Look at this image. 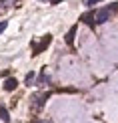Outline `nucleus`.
<instances>
[{"label": "nucleus", "mask_w": 118, "mask_h": 123, "mask_svg": "<svg viewBox=\"0 0 118 123\" xmlns=\"http://www.w3.org/2000/svg\"><path fill=\"white\" fill-rule=\"evenodd\" d=\"M52 43V34H46V37H42V40L36 44V43H32V55H40L42 50L48 47V44Z\"/></svg>", "instance_id": "nucleus-1"}, {"label": "nucleus", "mask_w": 118, "mask_h": 123, "mask_svg": "<svg viewBox=\"0 0 118 123\" xmlns=\"http://www.w3.org/2000/svg\"><path fill=\"white\" fill-rule=\"evenodd\" d=\"M106 20H110V8H102L96 12V24H104Z\"/></svg>", "instance_id": "nucleus-2"}, {"label": "nucleus", "mask_w": 118, "mask_h": 123, "mask_svg": "<svg viewBox=\"0 0 118 123\" xmlns=\"http://www.w3.org/2000/svg\"><path fill=\"white\" fill-rule=\"evenodd\" d=\"M80 20L84 24H88V26H94V24H96V12H84L80 16Z\"/></svg>", "instance_id": "nucleus-3"}, {"label": "nucleus", "mask_w": 118, "mask_h": 123, "mask_svg": "<svg viewBox=\"0 0 118 123\" xmlns=\"http://www.w3.org/2000/svg\"><path fill=\"white\" fill-rule=\"evenodd\" d=\"M16 87H18V81L14 79V77H8V79L4 81V91H6V93H12Z\"/></svg>", "instance_id": "nucleus-4"}, {"label": "nucleus", "mask_w": 118, "mask_h": 123, "mask_svg": "<svg viewBox=\"0 0 118 123\" xmlns=\"http://www.w3.org/2000/svg\"><path fill=\"white\" fill-rule=\"evenodd\" d=\"M50 97V93H42V95H34L32 97V101H34V107H36V109H40V107L44 105V101L48 99Z\"/></svg>", "instance_id": "nucleus-5"}, {"label": "nucleus", "mask_w": 118, "mask_h": 123, "mask_svg": "<svg viewBox=\"0 0 118 123\" xmlns=\"http://www.w3.org/2000/svg\"><path fill=\"white\" fill-rule=\"evenodd\" d=\"M76 28H78V26L74 24V26L68 30V34H66V43H68V44H72V43H74V34H76Z\"/></svg>", "instance_id": "nucleus-6"}, {"label": "nucleus", "mask_w": 118, "mask_h": 123, "mask_svg": "<svg viewBox=\"0 0 118 123\" xmlns=\"http://www.w3.org/2000/svg\"><path fill=\"white\" fill-rule=\"evenodd\" d=\"M0 119H2V121H10V115H8V109H6V107H4V105H0Z\"/></svg>", "instance_id": "nucleus-7"}, {"label": "nucleus", "mask_w": 118, "mask_h": 123, "mask_svg": "<svg viewBox=\"0 0 118 123\" xmlns=\"http://www.w3.org/2000/svg\"><path fill=\"white\" fill-rule=\"evenodd\" d=\"M34 77H36V75H34V73H32V71H30V73L26 75V79H24V83H26V85L30 87V85H32V81H34Z\"/></svg>", "instance_id": "nucleus-8"}, {"label": "nucleus", "mask_w": 118, "mask_h": 123, "mask_svg": "<svg viewBox=\"0 0 118 123\" xmlns=\"http://www.w3.org/2000/svg\"><path fill=\"white\" fill-rule=\"evenodd\" d=\"M6 26H8V22H6V20H0V34H2L4 30H6Z\"/></svg>", "instance_id": "nucleus-9"}, {"label": "nucleus", "mask_w": 118, "mask_h": 123, "mask_svg": "<svg viewBox=\"0 0 118 123\" xmlns=\"http://www.w3.org/2000/svg\"><path fill=\"white\" fill-rule=\"evenodd\" d=\"M96 2H102V0H86V2H84V4H86V6H88V8H90V6H94V4H96Z\"/></svg>", "instance_id": "nucleus-10"}, {"label": "nucleus", "mask_w": 118, "mask_h": 123, "mask_svg": "<svg viewBox=\"0 0 118 123\" xmlns=\"http://www.w3.org/2000/svg\"><path fill=\"white\" fill-rule=\"evenodd\" d=\"M32 123H48V121H44V119H34Z\"/></svg>", "instance_id": "nucleus-11"}]
</instances>
